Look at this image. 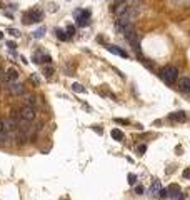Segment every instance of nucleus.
<instances>
[{
    "instance_id": "1",
    "label": "nucleus",
    "mask_w": 190,
    "mask_h": 200,
    "mask_svg": "<svg viewBox=\"0 0 190 200\" xmlns=\"http://www.w3.org/2000/svg\"><path fill=\"white\" fill-rule=\"evenodd\" d=\"M160 77L163 79L165 84H175L177 80H179V68L172 67V65L163 67L162 70H160Z\"/></svg>"
},
{
    "instance_id": "2",
    "label": "nucleus",
    "mask_w": 190,
    "mask_h": 200,
    "mask_svg": "<svg viewBox=\"0 0 190 200\" xmlns=\"http://www.w3.org/2000/svg\"><path fill=\"white\" fill-rule=\"evenodd\" d=\"M43 17L42 10H30L27 14H23V23H34V22H40Z\"/></svg>"
},
{
    "instance_id": "3",
    "label": "nucleus",
    "mask_w": 190,
    "mask_h": 200,
    "mask_svg": "<svg viewBox=\"0 0 190 200\" xmlns=\"http://www.w3.org/2000/svg\"><path fill=\"white\" fill-rule=\"evenodd\" d=\"M75 18H77V23L80 27L89 25V22H90V10H75Z\"/></svg>"
},
{
    "instance_id": "4",
    "label": "nucleus",
    "mask_w": 190,
    "mask_h": 200,
    "mask_svg": "<svg viewBox=\"0 0 190 200\" xmlns=\"http://www.w3.org/2000/svg\"><path fill=\"white\" fill-rule=\"evenodd\" d=\"M7 92L12 93V95H23L25 93V87L20 82H12V84H7Z\"/></svg>"
},
{
    "instance_id": "5",
    "label": "nucleus",
    "mask_w": 190,
    "mask_h": 200,
    "mask_svg": "<svg viewBox=\"0 0 190 200\" xmlns=\"http://www.w3.org/2000/svg\"><path fill=\"white\" fill-rule=\"evenodd\" d=\"M2 124H3V129H5V132H14V130H17L19 129V124L14 120L12 117L9 118H2Z\"/></svg>"
},
{
    "instance_id": "6",
    "label": "nucleus",
    "mask_w": 190,
    "mask_h": 200,
    "mask_svg": "<svg viewBox=\"0 0 190 200\" xmlns=\"http://www.w3.org/2000/svg\"><path fill=\"white\" fill-rule=\"evenodd\" d=\"M20 113H22V118L27 122H32L35 118V108L34 107H23L20 110Z\"/></svg>"
},
{
    "instance_id": "7",
    "label": "nucleus",
    "mask_w": 190,
    "mask_h": 200,
    "mask_svg": "<svg viewBox=\"0 0 190 200\" xmlns=\"http://www.w3.org/2000/svg\"><path fill=\"white\" fill-rule=\"evenodd\" d=\"M168 118L173 122H185L187 120V113L185 112H172V113H168Z\"/></svg>"
},
{
    "instance_id": "8",
    "label": "nucleus",
    "mask_w": 190,
    "mask_h": 200,
    "mask_svg": "<svg viewBox=\"0 0 190 200\" xmlns=\"http://www.w3.org/2000/svg\"><path fill=\"white\" fill-rule=\"evenodd\" d=\"M114 12L118 15V17H123V15H125L127 12H129V3H127V2H122V3H118V5L114 9Z\"/></svg>"
},
{
    "instance_id": "9",
    "label": "nucleus",
    "mask_w": 190,
    "mask_h": 200,
    "mask_svg": "<svg viewBox=\"0 0 190 200\" xmlns=\"http://www.w3.org/2000/svg\"><path fill=\"white\" fill-rule=\"evenodd\" d=\"M32 60H34L35 63H42V62H50V57L42 54V52H37V54H34V57H32Z\"/></svg>"
},
{
    "instance_id": "10",
    "label": "nucleus",
    "mask_w": 190,
    "mask_h": 200,
    "mask_svg": "<svg viewBox=\"0 0 190 200\" xmlns=\"http://www.w3.org/2000/svg\"><path fill=\"white\" fill-rule=\"evenodd\" d=\"M107 50L112 52V54H115V55H118V57H123V59L127 57V52H123L122 48H118V47H115V45H107Z\"/></svg>"
},
{
    "instance_id": "11",
    "label": "nucleus",
    "mask_w": 190,
    "mask_h": 200,
    "mask_svg": "<svg viewBox=\"0 0 190 200\" xmlns=\"http://www.w3.org/2000/svg\"><path fill=\"white\" fill-rule=\"evenodd\" d=\"M179 87H180L182 92L188 93L190 92V79H182L180 82H179Z\"/></svg>"
},
{
    "instance_id": "12",
    "label": "nucleus",
    "mask_w": 190,
    "mask_h": 200,
    "mask_svg": "<svg viewBox=\"0 0 190 200\" xmlns=\"http://www.w3.org/2000/svg\"><path fill=\"white\" fill-rule=\"evenodd\" d=\"M23 102H25V107H34L35 105V95H32V93H28V95L23 97Z\"/></svg>"
},
{
    "instance_id": "13",
    "label": "nucleus",
    "mask_w": 190,
    "mask_h": 200,
    "mask_svg": "<svg viewBox=\"0 0 190 200\" xmlns=\"http://www.w3.org/2000/svg\"><path fill=\"white\" fill-rule=\"evenodd\" d=\"M160 190H162V189H160V182L157 180V182L152 183V187H150V190H148V194H150V195H155V194H160Z\"/></svg>"
},
{
    "instance_id": "14",
    "label": "nucleus",
    "mask_w": 190,
    "mask_h": 200,
    "mask_svg": "<svg viewBox=\"0 0 190 200\" xmlns=\"http://www.w3.org/2000/svg\"><path fill=\"white\" fill-rule=\"evenodd\" d=\"M110 135H112V138H115V140H118V142L123 140V133H122V130H118V129H114L112 132H110Z\"/></svg>"
},
{
    "instance_id": "15",
    "label": "nucleus",
    "mask_w": 190,
    "mask_h": 200,
    "mask_svg": "<svg viewBox=\"0 0 190 200\" xmlns=\"http://www.w3.org/2000/svg\"><path fill=\"white\" fill-rule=\"evenodd\" d=\"M168 198H170V197H173V195H175V194H179V192H182L180 189H179V185H175V183H172V185L170 187H168Z\"/></svg>"
},
{
    "instance_id": "16",
    "label": "nucleus",
    "mask_w": 190,
    "mask_h": 200,
    "mask_svg": "<svg viewBox=\"0 0 190 200\" xmlns=\"http://www.w3.org/2000/svg\"><path fill=\"white\" fill-rule=\"evenodd\" d=\"M72 90L73 92H78V93H85L87 92V88L84 87V85H80V84H72Z\"/></svg>"
},
{
    "instance_id": "17",
    "label": "nucleus",
    "mask_w": 190,
    "mask_h": 200,
    "mask_svg": "<svg viewBox=\"0 0 190 200\" xmlns=\"http://www.w3.org/2000/svg\"><path fill=\"white\" fill-rule=\"evenodd\" d=\"M43 34H45V28H43V27H40L39 30H35L32 35H34L35 39H42V37H43Z\"/></svg>"
},
{
    "instance_id": "18",
    "label": "nucleus",
    "mask_w": 190,
    "mask_h": 200,
    "mask_svg": "<svg viewBox=\"0 0 190 200\" xmlns=\"http://www.w3.org/2000/svg\"><path fill=\"white\" fill-rule=\"evenodd\" d=\"M55 34H57V37H59V39H62V40H67V39H68V35H65V32L60 30V28H57Z\"/></svg>"
},
{
    "instance_id": "19",
    "label": "nucleus",
    "mask_w": 190,
    "mask_h": 200,
    "mask_svg": "<svg viewBox=\"0 0 190 200\" xmlns=\"http://www.w3.org/2000/svg\"><path fill=\"white\" fill-rule=\"evenodd\" d=\"M185 198V194L184 192H179V194H175L173 197H170V200H184Z\"/></svg>"
},
{
    "instance_id": "20",
    "label": "nucleus",
    "mask_w": 190,
    "mask_h": 200,
    "mask_svg": "<svg viewBox=\"0 0 190 200\" xmlns=\"http://www.w3.org/2000/svg\"><path fill=\"white\" fill-rule=\"evenodd\" d=\"M127 180H129V183H130V185H134V183H135V180H137V175H135V173H129V177H127Z\"/></svg>"
},
{
    "instance_id": "21",
    "label": "nucleus",
    "mask_w": 190,
    "mask_h": 200,
    "mask_svg": "<svg viewBox=\"0 0 190 200\" xmlns=\"http://www.w3.org/2000/svg\"><path fill=\"white\" fill-rule=\"evenodd\" d=\"M145 150H147L145 145H138V147H137V153H138V155H143V152H145Z\"/></svg>"
},
{
    "instance_id": "22",
    "label": "nucleus",
    "mask_w": 190,
    "mask_h": 200,
    "mask_svg": "<svg viewBox=\"0 0 190 200\" xmlns=\"http://www.w3.org/2000/svg\"><path fill=\"white\" fill-rule=\"evenodd\" d=\"M159 195H160V197H162V198H167V197H168V190H167V189H162V190H160V194H159Z\"/></svg>"
},
{
    "instance_id": "23",
    "label": "nucleus",
    "mask_w": 190,
    "mask_h": 200,
    "mask_svg": "<svg viewBox=\"0 0 190 200\" xmlns=\"http://www.w3.org/2000/svg\"><path fill=\"white\" fill-rule=\"evenodd\" d=\"M135 192H137V195H142L143 192H145V189H143L142 185H137V187H135Z\"/></svg>"
},
{
    "instance_id": "24",
    "label": "nucleus",
    "mask_w": 190,
    "mask_h": 200,
    "mask_svg": "<svg viewBox=\"0 0 190 200\" xmlns=\"http://www.w3.org/2000/svg\"><path fill=\"white\" fill-rule=\"evenodd\" d=\"M9 34L14 35V37H19V30L17 28H9Z\"/></svg>"
},
{
    "instance_id": "25",
    "label": "nucleus",
    "mask_w": 190,
    "mask_h": 200,
    "mask_svg": "<svg viewBox=\"0 0 190 200\" xmlns=\"http://www.w3.org/2000/svg\"><path fill=\"white\" fill-rule=\"evenodd\" d=\"M182 175H184L185 178H190V169H185V170H184V173H182Z\"/></svg>"
},
{
    "instance_id": "26",
    "label": "nucleus",
    "mask_w": 190,
    "mask_h": 200,
    "mask_svg": "<svg viewBox=\"0 0 190 200\" xmlns=\"http://www.w3.org/2000/svg\"><path fill=\"white\" fill-rule=\"evenodd\" d=\"M67 32H68L70 35H72L73 32H75V27H73V25H68V27H67Z\"/></svg>"
},
{
    "instance_id": "27",
    "label": "nucleus",
    "mask_w": 190,
    "mask_h": 200,
    "mask_svg": "<svg viewBox=\"0 0 190 200\" xmlns=\"http://www.w3.org/2000/svg\"><path fill=\"white\" fill-rule=\"evenodd\" d=\"M7 47H9L10 50H15V47H17V45H15V42H9V43H7Z\"/></svg>"
},
{
    "instance_id": "28",
    "label": "nucleus",
    "mask_w": 190,
    "mask_h": 200,
    "mask_svg": "<svg viewBox=\"0 0 190 200\" xmlns=\"http://www.w3.org/2000/svg\"><path fill=\"white\" fill-rule=\"evenodd\" d=\"M52 73H53L52 68H45V75H47V77H52Z\"/></svg>"
},
{
    "instance_id": "29",
    "label": "nucleus",
    "mask_w": 190,
    "mask_h": 200,
    "mask_svg": "<svg viewBox=\"0 0 190 200\" xmlns=\"http://www.w3.org/2000/svg\"><path fill=\"white\" fill-rule=\"evenodd\" d=\"M3 79H5V72H3L2 68H0V82H2Z\"/></svg>"
},
{
    "instance_id": "30",
    "label": "nucleus",
    "mask_w": 190,
    "mask_h": 200,
    "mask_svg": "<svg viewBox=\"0 0 190 200\" xmlns=\"http://www.w3.org/2000/svg\"><path fill=\"white\" fill-rule=\"evenodd\" d=\"M115 122H118V124H129L127 120H122V118H115Z\"/></svg>"
},
{
    "instance_id": "31",
    "label": "nucleus",
    "mask_w": 190,
    "mask_h": 200,
    "mask_svg": "<svg viewBox=\"0 0 190 200\" xmlns=\"http://www.w3.org/2000/svg\"><path fill=\"white\" fill-rule=\"evenodd\" d=\"M2 39H3V32L0 30V40H2Z\"/></svg>"
},
{
    "instance_id": "32",
    "label": "nucleus",
    "mask_w": 190,
    "mask_h": 200,
    "mask_svg": "<svg viewBox=\"0 0 190 200\" xmlns=\"http://www.w3.org/2000/svg\"><path fill=\"white\" fill-rule=\"evenodd\" d=\"M115 2H118V3H122V2H125V0H115Z\"/></svg>"
}]
</instances>
